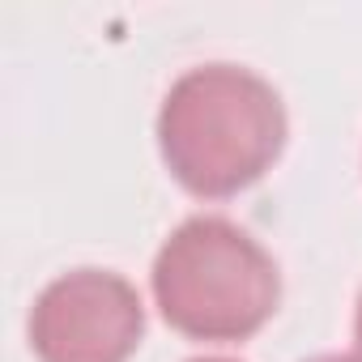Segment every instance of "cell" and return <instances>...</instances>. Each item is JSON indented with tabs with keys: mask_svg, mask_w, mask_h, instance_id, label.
Instances as JSON below:
<instances>
[{
	"mask_svg": "<svg viewBox=\"0 0 362 362\" xmlns=\"http://www.w3.org/2000/svg\"><path fill=\"white\" fill-rule=\"evenodd\" d=\"M192 362H235V358H192Z\"/></svg>",
	"mask_w": 362,
	"mask_h": 362,
	"instance_id": "cell-6",
	"label": "cell"
},
{
	"mask_svg": "<svg viewBox=\"0 0 362 362\" xmlns=\"http://www.w3.org/2000/svg\"><path fill=\"white\" fill-rule=\"evenodd\" d=\"M307 362H354V354H320V358H307Z\"/></svg>",
	"mask_w": 362,
	"mask_h": 362,
	"instance_id": "cell-5",
	"label": "cell"
},
{
	"mask_svg": "<svg viewBox=\"0 0 362 362\" xmlns=\"http://www.w3.org/2000/svg\"><path fill=\"white\" fill-rule=\"evenodd\" d=\"M141 337V294L107 269L56 277L30 311V349L39 362H128Z\"/></svg>",
	"mask_w": 362,
	"mask_h": 362,
	"instance_id": "cell-3",
	"label": "cell"
},
{
	"mask_svg": "<svg viewBox=\"0 0 362 362\" xmlns=\"http://www.w3.org/2000/svg\"><path fill=\"white\" fill-rule=\"evenodd\" d=\"M158 149L184 192L201 201L239 197L286 149L281 94L239 64L188 69L162 98Z\"/></svg>",
	"mask_w": 362,
	"mask_h": 362,
	"instance_id": "cell-1",
	"label": "cell"
},
{
	"mask_svg": "<svg viewBox=\"0 0 362 362\" xmlns=\"http://www.w3.org/2000/svg\"><path fill=\"white\" fill-rule=\"evenodd\" d=\"M149 286L175 332L214 345L256 337L281 303L273 256L243 226L218 214L188 218L158 247Z\"/></svg>",
	"mask_w": 362,
	"mask_h": 362,
	"instance_id": "cell-2",
	"label": "cell"
},
{
	"mask_svg": "<svg viewBox=\"0 0 362 362\" xmlns=\"http://www.w3.org/2000/svg\"><path fill=\"white\" fill-rule=\"evenodd\" d=\"M354 362H362V298H358V315H354Z\"/></svg>",
	"mask_w": 362,
	"mask_h": 362,
	"instance_id": "cell-4",
	"label": "cell"
}]
</instances>
